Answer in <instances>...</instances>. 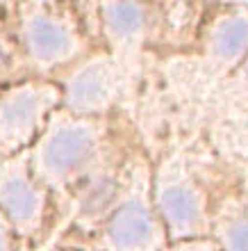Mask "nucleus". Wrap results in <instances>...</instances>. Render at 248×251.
I'll return each instance as SVG.
<instances>
[{
	"mask_svg": "<svg viewBox=\"0 0 248 251\" xmlns=\"http://www.w3.org/2000/svg\"><path fill=\"white\" fill-rule=\"evenodd\" d=\"M48 105V89L21 87L0 103V144L19 146L27 142Z\"/></svg>",
	"mask_w": 248,
	"mask_h": 251,
	"instance_id": "f257e3e1",
	"label": "nucleus"
},
{
	"mask_svg": "<svg viewBox=\"0 0 248 251\" xmlns=\"http://www.w3.org/2000/svg\"><path fill=\"white\" fill-rule=\"evenodd\" d=\"M93 137L82 126H64L46 139L41 149V165L50 176H66L91 158Z\"/></svg>",
	"mask_w": 248,
	"mask_h": 251,
	"instance_id": "f03ea898",
	"label": "nucleus"
},
{
	"mask_svg": "<svg viewBox=\"0 0 248 251\" xmlns=\"http://www.w3.org/2000/svg\"><path fill=\"white\" fill-rule=\"evenodd\" d=\"M0 205L14 224L27 228L39 217L41 197L19 169L0 165Z\"/></svg>",
	"mask_w": 248,
	"mask_h": 251,
	"instance_id": "7ed1b4c3",
	"label": "nucleus"
},
{
	"mask_svg": "<svg viewBox=\"0 0 248 251\" xmlns=\"http://www.w3.org/2000/svg\"><path fill=\"white\" fill-rule=\"evenodd\" d=\"M25 41L30 55L44 64L64 60L73 50V37L68 27L48 14H37L27 21Z\"/></svg>",
	"mask_w": 248,
	"mask_h": 251,
	"instance_id": "20e7f679",
	"label": "nucleus"
},
{
	"mask_svg": "<svg viewBox=\"0 0 248 251\" xmlns=\"http://www.w3.org/2000/svg\"><path fill=\"white\" fill-rule=\"evenodd\" d=\"M110 240L118 249H137L144 247L153 235L150 215L139 201H128L110 219Z\"/></svg>",
	"mask_w": 248,
	"mask_h": 251,
	"instance_id": "39448f33",
	"label": "nucleus"
},
{
	"mask_svg": "<svg viewBox=\"0 0 248 251\" xmlns=\"http://www.w3.org/2000/svg\"><path fill=\"white\" fill-rule=\"evenodd\" d=\"M112 94V73L105 64L85 66L68 85V103L75 110H96Z\"/></svg>",
	"mask_w": 248,
	"mask_h": 251,
	"instance_id": "423d86ee",
	"label": "nucleus"
},
{
	"mask_svg": "<svg viewBox=\"0 0 248 251\" xmlns=\"http://www.w3.org/2000/svg\"><path fill=\"white\" fill-rule=\"evenodd\" d=\"M162 212L169 219L171 226H176L180 231H187L191 226L198 224L201 219V203L196 194L184 185H171L162 192Z\"/></svg>",
	"mask_w": 248,
	"mask_h": 251,
	"instance_id": "0eeeda50",
	"label": "nucleus"
},
{
	"mask_svg": "<svg viewBox=\"0 0 248 251\" xmlns=\"http://www.w3.org/2000/svg\"><path fill=\"white\" fill-rule=\"evenodd\" d=\"M248 48V19L237 16V19L225 21L214 34V53L225 62L237 60Z\"/></svg>",
	"mask_w": 248,
	"mask_h": 251,
	"instance_id": "6e6552de",
	"label": "nucleus"
},
{
	"mask_svg": "<svg viewBox=\"0 0 248 251\" xmlns=\"http://www.w3.org/2000/svg\"><path fill=\"white\" fill-rule=\"evenodd\" d=\"M105 21L110 25L112 34L116 37H132L144 27L146 14L141 5L135 2H114V5L105 7Z\"/></svg>",
	"mask_w": 248,
	"mask_h": 251,
	"instance_id": "1a4fd4ad",
	"label": "nucleus"
},
{
	"mask_svg": "<svg viewBox=\"0 0 248 251\" xmlns=\"http://www.w3.org/2000/svg\"><path fill=\"white\" fill-rule=\"evenodd\" d=\"M228 251H248V219H239L225 233Z\"/></svg>",
	"mask_w": 248,
	"mask_h": 251,
	"instance_id": "9d476101",
	"label": "nucleus"
},
{
	"mask_svg": "<svg viewBox=\"0 0 248 251\" xmlns=\"http://www.w3.org/2000/svg\"><path fill=\"white\" fill-rule=\"evenodd\" d=\"M0 251H9L7 249V233L2 228V224H0Z\"/></svg>",
	"mask_w": 248,
	"mask_h": 251,
	"instance_id": "9b49d317",
	"label": "nucleus"
},
{
	"mask_svg": "<svg viewBox=\"0 0 248 251\" xmlns=\"http://www.w3.org/2000/svg\"><path fill=\"white\" fill-rule=\"evenodd\" d=\"M180 251H209L205 247H187V249H180Z\"/></svg>",
	"mask_w": 248,
	"mask_h": 251,
	"instance_id": "f8f14e48",
	"label": "nucleus"
},
{
	"mask_svg": "<svg viewBox=\"0 0 248 251\" xmlns=\"http://www.w3.org/2000/svg\"><path fill=\"white\" fill-rule=\"evenodd\" d=\"M2 66H5V50L0 46V71H2Z\"/></svg>",
	"mask_w": 248,
	"mask_h": 251,
	"instance_id": "ddd939ff",
	"label": "nucleus"
},
{
	"mask_svg": "<svg viewBox=\"0 0 248 251\" xmlns=\"http://www.w3.org/2000/svg\"><path fill=\"white\" fill-rule=\"evenodd\" d=\"M246 80H248V71H246Z\"/></svg>",
	"mask_w": 248,
	"mask_h": 251,
	"instance_id": "4468645a",
	"label": "nucleus"
}]
</instances>
